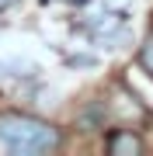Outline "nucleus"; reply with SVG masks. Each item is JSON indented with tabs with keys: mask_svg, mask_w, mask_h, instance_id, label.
Instances as JSON below:
<instances>
[{
	"mask_svg": "<svg viewBox=\"0 0 153 156\" xmlns=\"http://www.w3.org/2000/svg\"><path fill=\"white\" fill-rule=\"evenodd\" d=\"M108 149L115 156H132V153H143V142L132 128H122V132H111L108 135Z\"/></svg>",
	"mask_w": 153,
	"mask_h": 156,
	"instance_id": "f03ea898",
	"label": "nucleus"
},
{
	"mask_svg": "<svg viewBox=\"0 0 153 156\" xmlns=\"http://www.w3.org/2000/svg\"><path fill=\"white\" fill-rule=\"evenodd\" d=\"M139 66H143V69H146L150 76H153V35H150V38L139 45Z\"/></svg>",
	"mask_w": 153,
	"mask_h": 156,
	"instance_id": "7ed1b4c3",
	"label": "nucleus"
},
{
	"mask_svg": "<svg viewBox=\"0 0 153 156\" xmlns=\"http://www.w3.org/2000/svg\"><path fill=\"white\" fill-rule=\"evenodd\" d=\"M91 62H94L91 56H73V59H70V66H91Z\"/></svg>",
	"mask_w": 153,
	"mask_h": 156,
	"instance_id": "20e7f679",
	"label": "nucleus"
},
{
	"mask_svg": "<svg viewBox=\"0 0 153 156\" xmlns=\"http://www.w3.org/2000/svg\"><path fill=\"white\" fill-rule=\"evenodd\" d=\"M17 0H0V11H7V7H14Z\"/></svg>",
	"mask_w": 153,
	"mask_h": 156,
	"instance_id": "39448f33",
	"label": "nucleus"
},
{
	"mask_svg": "<svg viewBox=\"0 0 153 156\" xmlns=\"http://www.w3.org/2000/svg\"><path fill=\"white\" fill-rule=\"evenodd\" d=\"M59 142H63L59 128L35 118V115H21V111L0 115V149L11 153V156L52 153V149H59Z\"/></svg>",
	"mask_w": 153,
	"mask_h": 156,
	"instance_id": "f257e3e1",
	"label": "nucleus"
}]
</instances>
